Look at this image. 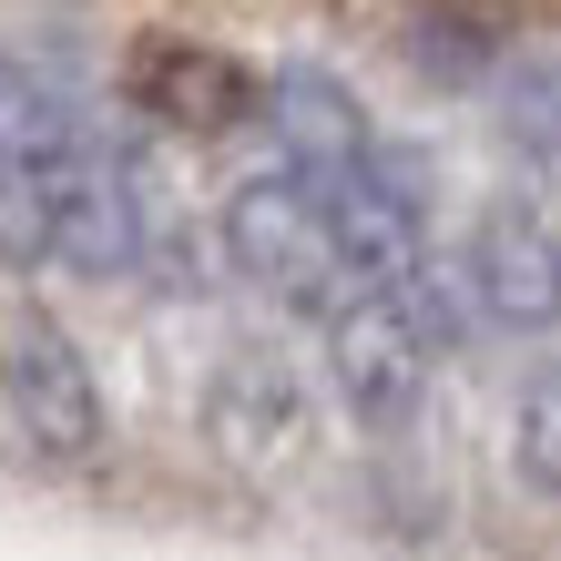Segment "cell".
<instances>
[{"instance_id": "cell-1", "label": "cell", "mask_w": 561, "mask_h": 561, "mask_svg": "<svg viewBox=\"0 0 561 561\" xmlns=\"http://www.w3.org/2000/svg\"><path fill=\"white\" fill-rule=\"evenodd\" d=\"M0 388H11L21 428L51 459H92V439H103V399H92V368L72 357L61 327H21L11 357H0Z\"/></svg>"}]
</instances>
